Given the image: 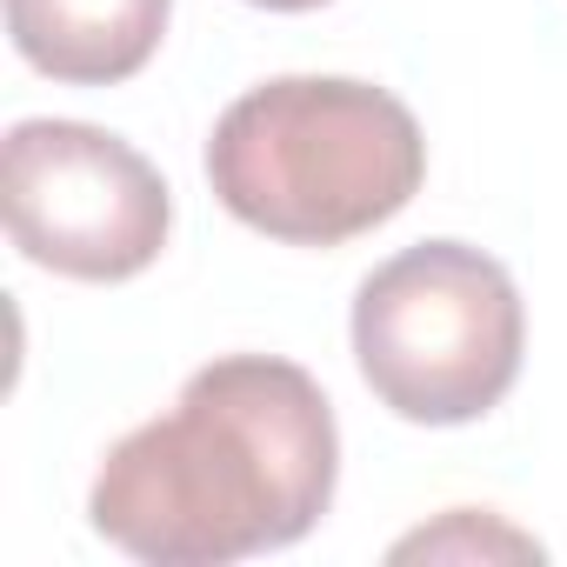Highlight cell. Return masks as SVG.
I'll return each instance as SVG.
<instances>
[{"label": "cell", "mask_w": 567, "mask_h": 567, "mask_svg": "<svg viewBox=\"0 0 567 567\" xmlns=\"http://www.w3.org/2000/svg\"><path fill=\"white\" fill-rule=\"evenodd\" d=\"M334 481L341 427L321 381L280 354H220L174 414L107 447L87 514L147 567H227L315 534Z\"/></svg>", "instance_id": "cell-1"}, {"label": "cell", "mask_w": 567, "mask_h": 567, "mask_svg": "<svg viewBox=\"0 0 567 567\" xmlns=\"http://www.w3.org/2000/svg\"><path fill=\"white\" fill-rule=\"evenodd\" d=\"M214 200L288 247H341L394 220L427 181L408 101L348 74H280L247 87L207 141Z\"/></svg>", "instance_id": "cell-2"}, {"label": "cell", "mask_w": 567, "mask_h": 567, "mask_svg": "<svg viewBox=\"0 0 567 567\" xmlns=\"http://www.w3.org/2000/svg\"><path fill=\"white\" fill-rule=\"evenodd\" d=\"M527 354L514 274L467 240H421L354 295V361L374 401L414 427H467L507 401Z\"/></svg>", "instance_id": "cell-3"}, {"label": "cell", "mask_w": 567, "mask_h": 567, "mask_svg": "<svg viewBox=\"0 0 567 567\" xmlns=\"http://www.w3.org/2000/svg\"><path fill=\"white\" fill-rule=\"evenodd\" d=\"M0 207L14 247L68 280H134L174 234L161 167L87 121H21L0 161Z\"/></svg>", "instance_id": "cell-4"}, {"label": "cell", "mask_w": 567, "mask_h": 567, "mask_svg": "<svg viewBox=\"0 0 567 567\" xmlns=\"http://www.w3.org/2000/svg\"><path fill=\"white\" fill-rule=\"evenodd\" d=\"M167 14L174 0H8V34L34 74L61 87H114L154 61Z\"/></svg>", "instance_id": "cell-5"}, {"label": "cell", "mask_w": 567, "mask_h": 567, "mask_svg": "<svg viewBox=\"0 0 567 567\" xmlns=\"http://www.w3.org/2000/svg\"><path fill=\"white\" fill-rule=\"evenodd\" d=\"M547 547L487 507H447L434 527H414L388 547V560H540Z\"/></svg>", "instance_id": "cell-6"}, {"label": "cell", "mask_w": 567, "mask_h": 567, "mask_svg": "<svg viewBox=\"0 0 567 567\" xmlns=\"http://www.w3.org/2000/svg\"><path fill=\"white\" fill-rule=\"evenodd\" d=\"M247 8H267V14H315L328 0H247Z\"/></svg>", "instance_id": "cell-7"}]
</instances>
